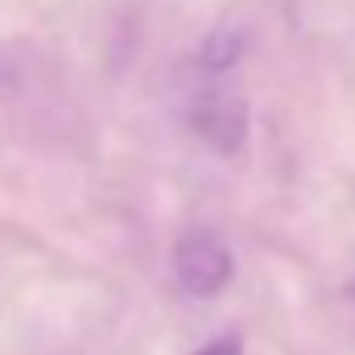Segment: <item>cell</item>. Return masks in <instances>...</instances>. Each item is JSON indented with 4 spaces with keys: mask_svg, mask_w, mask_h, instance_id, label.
<instances>
[{
    "mask_svg": "<svg viewBox=\"0 0 355 355\" xmlns=\"http://www.w3.org/2000/svg\"><path fill=\"white\" fill-rule=\"evenodd\" d=\"M236 277V257L219 232H186L174 244V281L194 302L219 297Z\"/></svg>",
    "mask_w": 355,
    "mask_h": 355,
    "instance_id": "6da1fadb",
    "label": "cell"
},
{
    "mask_svg": "<svg viewBox=\"0 0 355 355\" xmlns=\"http://www.w3.org/2000/svg\"><path fill=\"white\" fill-rule=\"evenodd\" d=\"M190 128H194L215 153L236 157V153L244 149V141H248V112H244L240 99L211 91V95H202V99L190 107Z\"/></svg>",
    "mask_w": 355,
    "mask_h": 355,
    "instance_id": "7a4b0ae2",
    "label": "cell"
},
{
    "mask_svg": "<svg viewBox=\"0 0 355 355\" xmlns=\"http://www.w3.org/2000/svg\"><path fill=\"white\" fill-rule=\"evenodd\" d=\"M240 58V42L236 37H227V33H215L211 42H207V54H202V62L211 67V71H223V67H232Z\"/></svg>",
    "mask_w": 355,
    "mask_h": 355,
    "instance_id": "3957f363",
    "label": "cell"
},
{
    "mask_svg": "<svg viewBox=\"0 0 355 355\" xmlns=\"http://www.w3.org/2000/svg\"><path fill=\"white\" fill-rule=\"evenodd\" d=\"M194 355H244V343H240L236 335H223V339H215V343L198 347Z\"/></svg>",
    "mask_w": 355,
    "mask_h": 355,
    "instance_id": "277c9868",
    "label": "cell"
},
{
    "mask_svg": "<svg viewBox=\"0 0 355 355\" xmlns=\"http://www.w3.org/2000/svg\"><path fill=\"white\" fill-rule=\"evenodd\" d=\"M347 297H352V306H355V285H352V289H347Z\"/></svg>",
    "mask_w": 355,
    "mask_h": 355,
    "instance_id": "5b68a950",
    "label": "cell"
}]
</instances>
